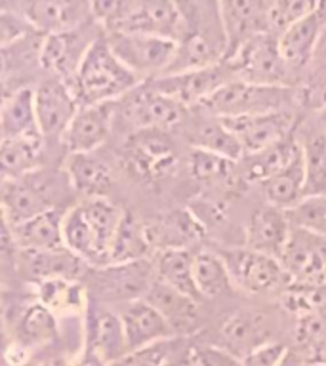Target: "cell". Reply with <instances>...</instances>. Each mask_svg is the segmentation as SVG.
<instances>
[{
  "label": "cell",
  "instance_id": "cell-4",
  "mask_svg": "<svg viewBox=\"0 0 326 366\" xmlns=\"http://www.w3.org/2000/svg\"><path fill=\"white\" fill-rule=\"evenodd\" d=\"M290 88L282 86H260L234 79L208 97L200 107H204L216 119L290 111Z\"/></svg>",
  "mask_w": 326,
  "mask_h": 366
},
{
  "label": "cell",
  "instance_id": "cell-52",
  "mask_svg": "<svg viewBox=\"0 0 326 366\" xmlns=\"http://www.w3.org/2000/svg\"><path fill=\"white\" fill-rule=\"evenodd\" d=\"M320 117H322V120H320V122H322V124H325V128H326V109H325V111H320Z\"/></svg>",
  "mask_w": 326,
  "mask_h": 366
},
{
  "label": "cell",
  "instance_id": "cell-30",
  "mask_svg": "<svg viewBox=\"0 0 326 366\" xmlns=\"http://www.w3.org/2000/svg\"><path fill=\"white\" fill-rule=\"evenodd\" d=\"M154 274L162 285L170 286L172 290L179 292L183 296L193 297L200 302L199 290L193 277V254L187 248H168L157 250L154 254Z\"/></svg>",
  "mask_w": 326,
  "mask_h": 366
},
{
  "label": "cell",
  "instance_id": "cell-15",
  "mask_svg": "<svg viewBox=\"0 0 326 366\" xmlns=\"http://www.w3.org/2000/svg\"><path fill=\"white\" fill-rule=\"evenodd\" d=\"M80 349L94 351L107 362H113L128 353L124 328L117 309L97 300H90L84 313V342Z\"/></svg>",
  "mask_w": 326,
  "mask_h": 366
},
{
  "label": "cell",
  "instance_id": "cell-22",
  "mask_svg": "<svg viewBox=\"0 0 326 366\" xmlns=\"http://www.w3.org/2000/svg\"><path fill=\"white\" fill-rule=\"evenodd\" d=\"M17 271L25 279L36 285L51 279L79 280V274L84 271V262L71 254L67 248L61 250H21L17 248L16 265Z\"/></svg>",
  "mask_w": 326,
  "mask_h": 366
},
{
  "label": "cell",
  "instance_id": "cell-28",
  "mask_svg": "<svg viewBox=\"0 0 326 366\" xmlns=\"http://www.w3.org/2000/svg\"><path fill=\"white\" fill-rule=\"evenodd\" d=\"M153 252L154 246L149 239L147 225L139 222L132 212H124L109 248V265L153 259Z\"/></svg>",
  "mask_w": 326,
  "mask_h": 366
},
{
  "label": "cell",
  "instance_id": "cell-49",
  "mask_svg": "<svg viewBox=\"0 0 326 366\" xmlns=\"http://www.w3.org/2000/svg\"><path fill=\"white\" fill-rule=\"evenodd\" d=\"M286 353L288 349L282 343L269 342L250 351L240 360H242V366H279Z\"/></svg>",
  "mask_w": 326,
  "mask_h": 366
},
{
  "label": "cell",
  "instance_id": "cell-37",
  "mask_svg": "<svg viewBox=\"0 0 326 366\" xmlns=\"http://www.w3.org/2000/svg\"><path fill=\"white\" fill-rule=\"evenodd\" d=\"M262 189L267 204L285 212L296 208L305 199V189H307V174H305L303 157L294 164L286 166L279 174H275L273 177H269L267 182L262 183Z\"/></svg>",
  "mask_w": 326,
  "mask_h": 366
},
{
  "label": "cell",
  "instance_id": "cell-10",
  "mask_svg": "<svg viewBox=\"0 0 326 366\" xmlns=\"http://www.w3.org/2000/svg\"><path fill=\"white\" fill-rule=\"evenodd\" d=\"M234 80V74L225 61L204 69H194L185 73L164 74L159 79L147 80V84L160 94L176 99L183 107H193L216 94L219 88Z\"/></svg>",
  "mask_w": 326,
  "mask_h": 366
},
{
  "label": "cell",
  "instance_id": "cell-42",
  "mask_svg": "<svg viewBox=\"0 0 326 366\" xmlns=\"http://www.w3.org/2000/svg\"><path fill=\"white\" fill-rule=\"evenodd\" d=\"M279 302L288 313L296 315L297 319L309 317V315L326 313V286L292 282L282 292Z\"/></svg>",
  "mask_w": 326,
  "mask_h": 366
},
{
  "label": "cell",
  "instance_id": "cell-8",
  "mask_svg": "<svg viewBox=\"0 0 326 366\" xmlns=\"http://www.w3.org/2000/svg\"><path fill=\"white\" fill-rule=\"evenodd\" d=\"M120 61L142 80L159 79L168 71L176 56L177 42L153 34H105Z\"/></svg>",
  "mask_w": 326,
  "mask_h": 366
},
{
  "label": "cell",
  "instance_id": "cell-40",
  "mask_svg": "<svg viewBox=\"0 0 326 366\" xmlns=\"http://www.w3.org/2000/svg\"><path fill=\"white\" fill-rule=\"evenodd\" d=\"M79 204L82 212H84L88 223H90L92 231L96 234L99 248H102V252L107 257L109 265V248H111L114 233H117V229H119L120 222H122L124 212L107 199H84Z\"/></svg>",
  "mask_w": 326,
  "mask_h": 366
},
{
  "label": "cell",
  "instance_id": "cell-27",
  "mask_svg": "<svg viewBox=\"0 0 326 366\" xmlns=\"http://www.w3.org/2000/svg\"><path fill=\"white\" fill-rule=\"evenodd\" d=\"M0 132H2V139L40 134L33 88L23 86L6 92L0 109Z\"/></svg>",
  "mask_w": 326,
  "mask_h": 366
},
{
  "label": "cell",
  "instance_id": "cell-20",
  "mask_svg": "<svg viewBox=\"0 0 326 366\" xmlns=\"http://www.w3.org/2000/svg\"><path fill=\"white\" fill-rule=\"evenodd\" d=\"M185 113V107L176 99L160 94L149 84L139 86V90L132 92L126 103V117L136 130H160L172 124H177Z\"/></svg>",
  "mask_w": 326,
  "mask_h": 366
},
{
  "label": "cell",
  "instance_id": "cell-12",
  "mask_svg": "<svg viewBox=\"0 0 326 366\" xmlns=\"http://www.w3.org/2000/svg\"><path fill=\"white\" fill-rule=\"evenodd\" d=\"M34 102H36V119L42 137L61 142L80 109L73 88L63 80L50 76L44 82H40L39 88L34 90Z\"/></svg>",
  "mask_w": 326,
  "mask_h": 366
},
{
  "label": "cell",
  "instance_id": "cell-13",
  "mask_svg": "<svg viewBox=\"0 0 326 366\" xmlns=\"http://www.w3.org/2000/svg\"><path fill=\"white\" fill-rule=\"evenodd\" d=\"M222 120L237 136L240 147L244 151V157L262 153L294 134V114L290 111L233 117V119Z\"/></svg>",
  "mask_w": 326,
  "mask_h": 366
},
{
  "label": "cell",
  "instance_id": "cell-2",
  "mask_svg": "<svg viewBox=\"0 0 326 366\" xmlns=\"http://www.w3.org/2000/svg\"><path fill=\"white\" fill-rule=\"evenodd\" d=\"M142 82L143 80L117 57L103 33L86 51L71 88L80 105H102L114 103V99L142 86Z\"/></svg>",
  "mask_w": 326,
  "mask_h": 366
},
{
  "label": "cell",
  "instance_id": "cell-14",
  "mask_svg": "<svg viewBox=\"0 0 326 366\" xmlns=\"http://www.w3.org/2000/svg\"><path fill=\"white\" fill-rule=\"evenodd\" d=\"M280 263L294 282L326 286V239L292 227Z\"/></svg>",
  "mask_w": 326,
  "mask_h": 366
},
{
  "label": "cell",
  "instance_id": "cell-38",
  "mask_svg": "<svg viewBox=\"0 0 326 366\" xmlns=\"http://www.w3.org/2000/svg\"><path fill=\"white\" fill-rule=\"evenodd\" d=\"M303 162L307 174L305 197L326 194V128L322 122H309L303 128L302 137Z\"/></svg>",
  "mask_w": 326,
  "mask_h": 366
},
{
  "label": "cell",
  "instance_id": "cell-50",
  "mask_svg": "<svg viewBox=\"0 0 326 366\" xmlns=\"http://www.w3.org/2000/svg\"><path fill=\"white\" fill-rule=\"evenodd\" d=\"M305 359L309 360V365H326V340H322L313 351H309Z\"/></svg>",
  "mask_w": 326,
  "mask_h": 366
},
{
  "label": "cell",
  "instance_id": "cell-9",
  "mask_svg": "<svg viewBox=\"0 0 326 366\" xmlns=\"http://www.w3.org/2000/svg\"><path fill=\"white\" fill-rule=\"evenodd\" d=\"M2 6L21 14L42 36L76 31L96 21L92 14V2L82 0H33Z\"/></svg>",
  "mask_w": 326,
  "mask_h": 366
},
{
  "label": "cell",
  "instance_id": "cell-48",
  "mask_svg": "<svg viewBox=\"0 0 326 366\" xmlns=\"http://www.w3.org/2000/svg\"><path fill=\"white\" fill-rule=\"evenodd\" d=\"M191 349V357L194 366H242V360L217 345H194Z\"/></svg>",
  "mask_w": 326,
  "mask_h": 366
},
{
  "label": "cell",
  "instance_id": "cell-53",
  "mask_svg": "<svg viewBox=\"0 0 326 366\" xmlns=\"http://www.w3.org/2000/svg\"><path fill=\"white\" fill-rule=\"evenodd\" d=\"M311 366H326V365H311Z\"/></svg>",
  "mask_w": 326,
  "mask_h": 366
},
{
  "label": "cell",
  "instance_id": "cell-32",
  "mask_svg": "<svg viewBox=\"0 0 326 366\" xmlns=\"http://www.w3.org/2000/svg\"><path fill=\"white\" fill-rule=\"evenodd\" d=\"M63 242L71 254L82 259L84 263H90L92 267H105L107 257L99 248L96 234L92 231L90 223L86 219L84 212L80 204L73 206L65 212L63 219Z\"/></svg>",
  "mask_w": 326,
  "mask_h": 366
},
{
  "label": "cell",
  "instance_id": "cell-19",
  "mask_svg": "<svg viewBox=\"0 0 326 366\" xmlns=\"http://www.w3.org/2000/svg\"><path fill=\"white\" fill-rule=\"evenodd\" d=\"M114 103L80 105L79 113L63 136V145L69 154L96 153L107 142L113 122Z\"/></svg>",
  "mask_w": 326,
  "mask_h": 366
},
{
  "label": "cell",
  "instance_id": "cell-39",
  "mask_svg": "<svg viewBox=\"0 0 326 366\" xmlns=\"http://www.w3.org/2000/svg\"><path fill=\"white\" fill-rule=\"evenodd\" d=\"M193 277L200 297H219L233 286L229 269L217 250H199L193 254Z\"/></svg>",
  "mask_w": 326,
  "mask_h": 366
},
{
  "label": "cell",
  "instance_id": "cell-29",
  "mask_svg": "<svg viewBox=\"0 0 326 366\" xmlns=\"http://www.w3.org/2000/svg\"><path fill=\"white\" fill-rule=\"evenodd\" d=\"M36 302L50 309L56 317L74 319L84 317L90 300L80 280L51 279L36 285Z\"/></svg>",
  "mask_w": 326,
  "mask_h": 366
},
{
  "label": "cell",
  "instance_id": "cell-45",
  "mask_svg": "<svg viewBox=\"0 0 326 366\" xmlns=\"http://www.w3.org/2000/svg\"><path fill=\"white\" fill-rule=\"evenodd\" d=\"M319 2H309V0H275L267 4V27L269 33L279 36L286 29L300 21L302 17L317 8Z\"/></svg>",
  "mask_w": 326,
  "mask_h": 366
},
{
  "label": "cell",
  "instance_id": "cell-44",
  "mask_svg": "<svg viewBox=\"0 0 326 366\" xmlns=\"http://www.w3.org/2000/svg\"><path fill=\"white\" fill-rule=\"evenodd\" d=\"M233 160L225 159L222 154L210 153L206 149L193 147L189 153V170L197 182H222L227 179L234 170Z\"/></svg>",
  "mask_w": 326,
  "mask_h": 366
},
{
  "label": "cell",
  "instance_id": "cell-34",
  "mask_svg": "<svg viewBox=\"0 0 326 366\" xmlns=\"http://www.w3.org/2000/svg\"><path fill=\"white\" fill-rule=\"evenodd\" d=\"M219 336L222 343L217 347L225 349L239 359L246 357L263 343H269L262 337L265 336L263 319L254 313H234L227 317L219 328Z\"/></svg>",
  "mask_w": 326,
  "mask_h": 366
},
{
  "label": "cell",
  "instance_id": "cell-25",
  "mask_svg": "<svg viewBox=\"0 0 326 366\" xmlns=\"http://www.w3.org/2000/svg\"><path fill=\"white\" fill-rule=\"evenodd\" d=\"M65 212L67 210L63 208H54L16 227H10L6 223L4 225L10 229L17 248L21 250H61L65 248L63 242Z\"/></svg>",
  "mask_w": 326,
  "mask_h": 366
},
{
  "label": "cell",
  "instance_id": "cell-7",
  "mask_svg": "<svg viewBox=\"0 0 326 366\" xmlns=\"http://www.w3.org/2000/svg\"><path fill=\"white\" fill-rule=\"evenodd\" d=\"M225 63L237 80L260 86L288 88L286 76L290 74L292 69L280 54L279 36L275 34H260L252 39Z\"/></svg>",
  "mask_w": 326,
  "mask_h": 366
},
{
  "label": "cell",
  "instance_id": "cell-17",
  "mask_svg": "<svg viewBox=\"0 0 326 366\" xmlns=\"http://www.w3.org/2000/svg\"><path fill=\"white\" fill-rule=\"evenodd\" d=\"M117 311L122 320L128 351H139L154 343L176 340V334L168 325V320L147 300L124 303Z\"/></svg>",
  "mask_w": 326,
  "mask_h": 366
},
{
  "label": "cell",
  "instance_id": "cell-5",
  "mask_svg": "<svg viewBox=\"0 0 326 366\" xmlns=\"http://www.w3.org/2000/svg\"><path fill=\"white\" fill-rule=\"evenodd\" d=\"M57 187L59 183L50 172H33L17 179H2L0 200L6 225L16 227L44 212L57 208L54 204Z\"/></svg>",
  "mask_w": 326,
  "mask_h": 366
},
{
  "label": "cell",
  "instance_id": "cell-3",
  "mask_svg": "<svg viewBox=\"0 0 326 366\" xmlns=\"http://www.w3.org/2000/svg\"><path fill=\"white\" fill-rule=\"evenodd\" d=\"M217 254L227 265L233 286L254 296H282L294 282L280 259L250 248H219Z\"/></svg>",
  "mask_w": 326,
  "mask_h": 366
},
{
  "label": "cell",
  "instance_id": "cell-1",
  "mask_svg": "<svg viewBox=\"0 0 326 366\" xmlns=\"http://www.w3.org/2000/svg\"><path fill=\"white\" fill-rule=\"evenodd\" d=\"M92 14L105 34H153L177 42L183 31L179 6L168 0H102L92 2Z\"/></svg>",
  "mask_w": 326,
  "mask_h": 366
},
{
  "label": "cell",
  "instance_id": "cell-43",
  "mask_svg": "<svg viewBox=\"0 0 326 366\" xmlns=\"http://www.w3.org/2000/svg\"><path fill=\"white\" fill-rule=\"evenodd\" d=\"M290 217L292 227L303 229L307 233L326 239V194H311L286 212Z\"/></svg>",
  "mask_w": 326,
  "mask_h": 366
},
{
  "label": "cell",
  "instance_id": "cell-35",
  "mask_svg": "<svg viewBox=\"0 0 326 366\" xmlns=\"http://www.w3.org/2000/svg\"><path fill=\"white\" fill-rule=\"evenodd\" d=\"M149 239L154 248L168 250V248H187V244L199 240L204 234V225L193 212H174L153 227H147Z\"/></svg>",
  "mask_w": 326,
  "mask_h": 366
},
{
  "label": "cell",
  "instance_id": "cell-47",
  "mask_svg": "<svg viewBox=\"0 0 326 366\" xmlns=\"http://www.w3.org/2000/svg\"><path fill=\"white\" fill-rule=\"evenodd\" d=\"M36 33L33 25L16 10H11L8 6H2L0 11V40H2V48L16 44L19 40L27 39L29 34Z\"/></svg>",
  "mask_w": 326,
  "mask_h": 366
},
{
  "label": "cell",
  "instance_id": "cell-51",
  "mask_svg": "<svg viewBox=\"0 0 326 366\" xmlns=\"http://www.w3.org/2000/svg\"><path fill=\"white\" fill-rule=\"evenodd\" d=\"M279 366H311L309 365V360L303 357L300 351H290L288 349V353L285 355V359L280 362Z\"/></svg>",
  "mask_w": 326,
  "mask_h": 366
},
{
  "label": "cell",
  "instance_id": "cell-24",
  "mask_svg": "<svg viewBox=\"0 0 326 366\" xmlns=\"http://www.w3.org/2000/svg\"><path fill=\"white\" fill-rule=\"evenodd\" d=\"M65 176L71 187L86 199H105L109 187L113 185V168L96 153L69 154Z\"/></svg>",
  "mask_w": 326,
  "mask_h": 366
},
{
  "label": "cell",
  "instance_id": "cell-6",
  "mask_svg": "<svg viewBox=\"0 0 326 366\" xmlns=\"http://www.w3.org/2000/svg\"><path fill=\"white\" fill-rule=\"evenodd\" d=\"M154 280L153 259L96 267L92 274V300L120 307L124 303L145 300Z\"/></svg>",
  "mask_w": 326,
  "mask_h": 366
},
{
  "label": "cell",
  "instance_id": "cell-26",
  "mask_svg": "<svg viewBox=\"0 0 326 366\" xmlns=\"http://www.w3.org/2000/svg\"><path fill=\"white\" fill-rule=\"evenodd\" d=\"M145 300L153 303L154 307L162 313V317L172 326L176 337L187 336L199 326V302L172 290L170 286L162 285L160 280H154V285L151 286Z\"/></svg>",
  "mask_w": 326,
  "mask_h": 366
},
{
  "label": "cell",
  "instance_id": "cell-16",
  "mask_svg": "<svg viewBox=\"0 0 326 366\" xmlns=\"http://www.w3.org/2000/svg\"><path fill=\"white\" fill-rule=\"evenodd\" d=\"M267 4L265 0H227L219 2L223 27L227 34V61L252 39L260 34H271L267 27Z\"/></svg>",
  "mask_w": 326,
  "mask_h": 366
},
{
  "label": "cell",
  "instance_id": "cell-23",
  "mask_svg": "<svg viewBox=\"0 0 326 366\" xmlns=\"http://www.w3.org/2000/svg\"><path fill=\"white\" fill-rule=\"evenodd\" d=\"M128 157L134 170L147 177L164 176L177 160L172 142L160 136L159 130H143L132 137L128 143Z\"/></svg>",
  "mask_w": 326,
  "mask_h": 366
},
{
  "label": "cell",
  "instance_id": "cell-33",
  "mask_svg": "<svg viewBox=\"0 0 326 366\" xmlns=\"http://www.w3.org/2000/svg\"><path fill=\"white\" fill-rule=\"evenodd\" d=\"M14 336H16L14 343L25 351L40 347V345H48L59 336L57 317L40 302L29 303L21 311V315L17 317Z\"/></svg>",
  "mask_w": 326,
  "mask_h": 366
},
{
  "label": "cell",
  "instance_id": "cell-18",
  "mask_svg": "<svg viewBox=\"0 0 326 366\" xmlns=\"http://www.w3.org/2000/svg\"><path fill=\"white\" fill-rule=\"evenodd\" d=\"M290 234L292 223L288 214L271 204H263L248 217L244 229V246L280 259Z\"/></svg>",
  "mask_w": 326,
  "mask_h": 366
},
{
  "label": "cell",
  "instance_id": "cell-11",
  "mask_svg": "<svg viewBox=\"0 0 326 366\" xmlns=\"http://www.w3.org/2000/svg\"><path fill=\"white\" fill-rule=\"evenodd\" d=\"M90 25H86L76 31L69 33H57L42 36L40 46V65L54 79L63 80L65 84L73 86L74 76L79 73V67L84 59L86 51L96 42L102 33H92Z\"/></svg>",
  "mask_w": 326,
  "mask_h": 366
},
{
  "label": "cell",
  "instance_id": "cell-21",
  "mask_svg": "<svg viewBox=\"0 0 326 366\" xmlns=\"http://www.w3.org/2000/svg\"><path fill=\"white\" fill-rule=\"evenodd\" d=\"M326 31V2H319L311 14L279 34V48L290 69L305 67L313 59L319 40Z\"/></svg>",
  "mask_w": 326,
  "mask_h": 366
},
{
  "label": "cell",
  "instance_id": "cell-41",
  "mask_svg": "<svg viewBox=\"0 0 326 366\" xmlns=\"http://www.w3.org/2000/svg\"><path fill=\"white\" fill-rule=\"evenodd\" d=\"M191 142L194 143V147L222 154L233 162L244 159V151L240 147L239 139L223 124L222 119H210L197 126L191 134Z\"/></svg>",
  "mask_w": 326,
  "mask_h": 366
},
{
  "label": "cell",
  "instance_id": "cell-36",
  "mask_svg": "<svg viewBox=\"0 0 326 366\" xmlns=\"http://www.w3.org/2000/svg\"><path fill=\"white\" fill-rule=\"evenodd\" d=\"M42 134L25 137H10L2 139L0 145V162H2V176L17 179L39 170L42 149H44Z\"/></svg>",
  "mask_w": 326,
  "mask_h": 366
},
{
  "label": "cell",
  "instance_id": "cell-31",
  "mask_svg": "<svg viewBox=\"0 0 326 366\" xmlns=\"http://www.w3.org/2000/svg\"><path fill=\"white\" fill-rule=\"evenodd\" d=\"M303 157L302 143L296 134L285 137L273 147L265 149L262 153L244 157V179L250 183H265L269 177L285 170L286 166L294 164Z\"/></svg>",
  "mask_w": 326,
  "mask_h": 366
},
{
  "label": "cell",
  "instance_id": "cell-46",
  "mask_svg": "<svg viewBox=\"0 0 326 366\" xmlns=\"http://www.w3.org/2000/svg\"><path fill=\"white\" fill-rule=\"evenodd\" d=\"M176 351L174 340L170 342L154 343L151 347L139 349V351H128L120 359L109 362V366H164Z\"/></svg>",
  "mask_w": 326,
  "mask_h": 366
}]
</instances>
